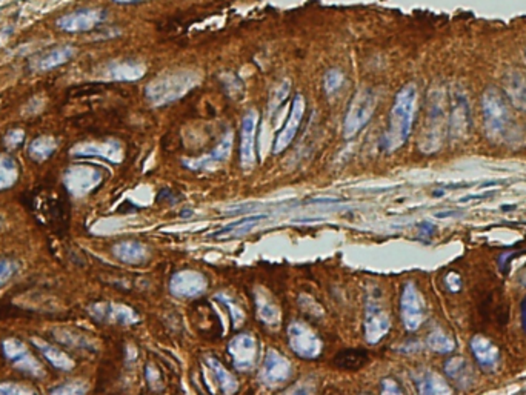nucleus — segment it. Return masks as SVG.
<instances>
[{
	"label": "nucleus",
	"instance_id": "7c9ffc66",
	"mask_svg": "<svg viewBox=\"0 0 526 395\" xmlns=\"http://www.w3.org/2000/svg\"><path fill=\"white\" fill-rule=\"evenodd\" d=\"M56 149L57 140L49 136H42L31 141V145L28 148V154L34 161H45L56 153Z\"/></svg>",
	"mask_w": 526,
	"mask_h": 395
},
{
	"label": "nucleus",
	"instance_id": "f03ea898",
	"mask_svg": "<svg viewBox=\"0 0 526 395\" xmlns=\"http://www.w3.org/2000/svg\"><path fill=\"white\" fill-rule=\"evenodd\" d=\"M69 192L64 186L60 191L40 189L33 192V196L26 201L28 208L34 212V216L51 229L62 232L68 228L69 220Z\"/></svg>",
	"mask_w": 526,
	"mask_h": 395
},
{
	"label": "nucleus",
	"instance_id": "2eb2a0df",
	"mask_svg": "<svg viewBox=\"0 0 526 395\" xmlns=\"http://www.w3.org/2000/svg\"><path fill=\"white\" fill-rule=\"evenodd\" d=\"M259 124L257 111L251 109L242 120L240 129V165L251 169L256 164V131Z\"/></svg>",
	"mask_w": 526,
	"mask_h": 395
},
{
	"label": "nucleus",
	"instance_id": "c9c22d12",
	"mask_svg": "<svg viewBox=\"0 0 526 395\" xmlns=\"http://www.w3.org/2000/svg\"><path fill=\"white\" fill-rule=\"evenodd\" d=\"M289 86L291 84L288 82V80H283V82H280L274 89H272V93L269 96V104H268L271 114H274L276 111L280 108V105L285 102L289 94Z\"/></svg>",
	"mask_w": 526,
	"mask_h": 395
},
{
	"label": "nucleus",
	"instance_id": "20e7f679",
	"mask_svg": "<svg viewBox=\"0 0 526 395\" xmlns=\"http://www.w3.org/2000/svg\"><path fill=\"white\" fill-rule=\"evenodd\" d=\"M482 114L485 133L492 140H507L512 129V119L507 100L500 89L488 86L482 94Z\"/></svg>",
	"mask_w": 526,
	"mask_h": 395
},
{
	"label": "nucleus",
	"instance_id": "4c0bfd02",
	"mask_svg": "<svg viewBox=\"0 0 526 395\" xmlns=\"http://www.w3.org/2000/svg\"><path fill=\"white\" fill-rule=\"evenodd\" d=\"M17 263L13 259L0 257V288L17 274Z\"/></svg>",
	"mask_w": 526,
	"mask_h": 395
},
{
	"label": "nucleus",
	"instance_id": "72a5a7b5",
	"mask_svg": "<svg viewBox=\"0 0 526 395\" xmlns=\"http://www.w3.org/2000/svg\"><path fill=\"white\" fill-rule=\"evenodd\" d=\"M427 346L437 354H450L456 348V341L442 329H434L427 339Z\"/></svg>",
	"mask_w": 526,
	"mask_h": 395
},
{
	"label": "nucleus",
	"instance_id": "4468645a",
	"mask_svg": "<svg viewBox=\"0 0 526 395\" xmlns=\"http://www.w3.org/2000/svg\"><path fill=\"white\" fill-rule=\"evenodd\" d=\"M100 181H102L100 171L91 166L80 165L69 168L65 174V188L68 189L69 194H74L77 197L86 196Z\"/></svg>",
	"mask_w": 526,
	"mask_h": 395
},
{
	"label": "nucleus",
	"instance_id": "6ab92c4d",
	"mask_svg": "<svg viewBox=\"0 0 526 395\" xmlns=\"http://www.w3.org/2000/svg\"><path fill=\"white\" fill-rule=\"evenodd\" d=\"M503 93L511 105L526 113V76L519 68H510L502 77Z\"/></svg>",
	"mask_w": 526,
	"mask_h": 395
},
{
	"label": "nucleus",
	"instance_id": "79ce46f5",
	"mask_svg": "<svg viewBox=\"0 0 526 395\" xmlns=\"http://www.w3.org/2000/svg\"><path fill=\"white\" fill-rule=\"evenodd\" d=\"M382 392L383 394H402V388L399 386V383L396 380L392 379H385L382 381V386H380Z\"/></svg>",
	"mask_w": 526,
	"mask_h": 395
},
{
	"label": "nucleus",
	"instance_id": "09e8293b",
	"mask_svg": "<svg viewBox=\"0 0 526 395\" xmlns=\"http://www.w3.org/2000/svg\"><path fill=\"white\" fill-rule=\"evenodd\" d=\"M116 4H120V5H128V4H137V2H142V0H114Z\"/></svg>",
	"mask_w": 526,
	"mask_h": 395
},
{
	"label": "nucleus",
	"instance_id": "a18cd8bd",
	"mask_svg": "<svg viewBox=\"0 0 526 395\" xmlns=\"http://www.w3.org/2000/svg\"><path fill=\"white\" fill-rule=\"evenodd\" d=\"M420 231H422V236H431L434 232V225L430 224V221H423V224L420 225Z\"/></svg>",
	"mask_w": 526,
	"mask_h": 395
},
{
	"label": "nucleus",
	"instance_id": "f257e3e1",
	"mask_svg": "<svg viewBox=\"0 0 526 395\" xmlns=\"http://www.w3.org/2000/svg\"><path fill=\"white\" fill-rule=\"evenodd\" d=\"M417 102L419 93L414 84L405 85L397 93L391 106L388 129L380 141V148L385 153H394L408 141L417 113Z\"/></svg>",
	"mask_w": 526,
	"mask_h": 395
},
{
	"label": "nucleus",
	"instance_id": "e433bc0d",
	"mask_svg": "<svg viewBox=\"0 0 526 395\" xmlns=\"http://www.w3.org/2000/svg\"><path fill=\"white\" fill-rule=\"evenodd\" d=\"M343 82H345V76L340 69H329L328 73L323 77V89L328 96L337 93V91L342 88Z\"/></svg>",
	"mask_w": 526,
	"mask_h": 395
},
{
	"label": "nucleus",
	"instance_id": "ea45409f",
	"mask_svg": "<svg viewBox=\"0 0 526 395\" xmlns=\"http://www.w3.org/2000/svg\"><path fill=\"white\" fill-rule=\"evenodd\" d=\"M86 391L85 384L80 383H66L62 386H56L51 389V394H84Z\"/></svg>",
	"mask_w": 526,
	"mask_h": 395
},
{
	"label": "nucleus",
	"instance_id": "c03bdc74",
	"mask_svg": "<svg viewBox=\"0 0 526 395\" xmlns=\"http://www.w3.org/2000/svg\"><path fill=\"white\" fill-rule=\"evenodd\" d=\"M219 299H220L222 301H224L227 306H229V309H231L232 312H234V314H232V317H234V323H236V325H237V323H242V320H244V312L240 311V308H239V306H236L234 303H232L231 300H227V299H224V297H219Z\"/></svg>",
	"mask_w": 526,
	"mask_h": 395
},
{
	"label": "nucleus",
	"instance_id": "473e14b6",
	"mask_svg": "<svg viewBox=\"0 0 526 395\" xmlns=\"http://www.w3.org/2000/svg\"><path fill=\"white\" fill-rule=\"evenodd\" d=\"M208 364L211 366L212 372H214V377L219 381V386H220L222 391H224L225 394H232V392L237 391L239 384H237L234 376H232L229 371L225 369L224 364H222L217 359H211V357L208 359Z\"/></svg>",
	"mask_w": 526,
	"mask_h": 395
},
{
	"label": "nucleus",
	"instance_id": "a19ab883",
	"mask_svg": "<svg viewBox=\"0 0 526 395\" xmlns=\"http://www.w3.org/2000/svg\"><path fill=\"white\" fill-rule=\"evenodd\" d=\"M445 285H447V288L451 292H459L462 289V279L457 272H450V274L445 277Z\"/></svg>",
	"mask_w": 526,
	"mask_h": 395
},
{
	"label": "nucleus",
	"instance_id": "b1692460",
	"mask_svg": "<svg viewBox=\"0 0 526 395\" xmlns=\"http://www.w3.org/2000/svg\"><path fill=\"white\" fill-rule=\"evenodd\" d=\"M113 252L120 261L128 263V265H139V263H144L148 257L145 245H142L140 241L136 240H125L117 243L113 248Z\"/></svg>",
	"mask_w": 526,
	"mask_h": 395
},
{
	"label": "nucleus",
	"instance_id": "49530a36",
	"mask_svg": "<svg viewBox=\"0 0 526 395\" xmlns=\"http://www.w3.org/2000/svg\"><path fill=\"white\" fill-rule=\"evenodd\" d=\"M520 319H522V329L526 332V297L522 300L520 305Z\"/></svg>",
	"mask_w": 526,
	"mask_h": 395
},
{
	"label": "nucleus",
	"instance_id": "7ed1b4c3",
	"mask_svg": "<svg viewBox=\"0 0 526 395\" xmlns=\"http://www.w3.org/2000/svg\"><path fill=\"white\" fill-rule=\"evenodd\" d=\"M200 82V76L194 71L179 69L162 74L149 82L145 88L148 102L154 106L168 105L182 99Z\"/></svg>",
	"mask_w": 526,
	"mask_h": 395
},
{
	"label": "nucleus",
	"instance_id": "39448f33",
	"mask_svg": "<svg viewBox=\"0 0 526 395\" xmlns=\"http://www.w3.org/2000/svg\"><path fill=\"white\" fill-rule=\"evenodd\" d=\"M447 94L445 91L434 89L428 100V121L427 131H425L420 149L423 153H434L437 151L443 141V128H448L447 119Z\"/></svg>",
	"mask_w": 526,
	"mask_h": 395
},
{
	"label": "nucleus",
	"instance_id": "cd10ccee",
	"mask_svg": "<svg viewBox=\"0 0 526 395\" xmlns=\"http://www.w3.org/2000/svg\"><path fill=\"white\" fill-rule=\"evenodd\" d=\"M76 156H99L105 157L109 161H114V164H119V161H122L124 151L117 141H106V144L89 145L76 153Z\"/></svg>",
	"mask_w": 526,
	"mask_h": 395
},
{
	"label": "nucleus",
	"instance_id": "a211bd4d",
	"mask_svg": "<svg viewBox=\"0 0 526 395\" xmlns=\"http://www.w3.org/2000/svg\"><path fill=\"white\" fill-rule=\"evenodd\" d=\"M169 289L176 297H197L207 289V279L197 271H179L171 279Z\"/></svg>",
	"mask_w": 526,
	"mask_h": 395
},
{
	"label": "nucleus",
	"instance_id": "2f4dec72",
	"mask_svg": "<svg viewBox=\"0 0 526 395\" xmlns=\"http://www.w3.org/2000/svg\"><path fill=\"white\" fill-rule=\"evenodd\" d=\"M19 165L9 156H0V191L13 188L19 180Z\"/></svg>",
	"mask_w": 526,
	"mask_h": 395
},
{
	"label": "nucleus",
	"instance_id": "a878e982",
	"mask_svg": "<svg viewBox=\"0 0 526 395\" xmlns=\"http://www.w3.org/2000/svg\"><path fill=\"white\" fill-rule=\"evenodd\" d=\"M445 374L452 380L456 381L457 386L460 388H468L472 381V371L470 363L463 357H451L445 361Z\"/></svg>",
	"mask_w": 526,
	"mask_h": 395
},
{
	"label": "nucleus",
	"instance_id": "58836bf2",
	"mask_svg": "<svg viewBox=\"0 0 526 395\" xmlns=\"http://www.w3.org/2000/svg\"><path fill=\"white\" fill-rule=\"evenodd\" d=\"M34 391L24 384H17L11 381H2L0 383V394H33Z\"/></svg>",
	"mask_w": 526,
	"mask_h": 395
},
{
	"label": "nucleus",
	"instance_id": "0eeeda50",
	"mask_svg": "<svg viewBox=\"0 0 526 395\" xmlns=\"http://www.w3.org/2000/svg\"><path fill=\"white\" fill-rule=\"evenodd\" d=\"M288 341L291 349L302 359H317L323 344L317 334L302 321H291L288 326Z\"/></svg>",
	"mask_w": 526,
	"mask_h": 395
},
{
	"label": "nucleus",
	"instance_id": "8fccbe9b",
	"mask_svg": "<svg viewBox=\"0 0 526 395\" xmlns=\"http://www.w3.org/2000/svg\"><path fill=\"white\" fill-rule=\"evenodd\" d=\"M525 56H526V51H525Z\"/></svg>",
	"mask_w": 526,
	"mask_h": 395
},
{
	"label": "nucleus",
	"instance_id": "c756f323",
	"mask_svg": "<svg viewBox=\"0 0 526 395\" xmlns=\"http://www.w3.org/2000/svg\"><path fill=\"white\" fill-rule=\"evenodd\" d=\"M368 361V354L367 351L360 349H345L339 352L336 359H334V364L340 369L347 371H357L363 368Z\"/></svg>",
	"mask_w": 526,
	"mask_h": 395
},
{
	"label": "nucleus",
	"instance_id": "f3484780",
	"mask_svg": "<svg viewBox=\"0 0 526 395\" xmlns=\"http://www.w3.org/2000/svg\"><path fill=\"white\" fill-rule=\"evenodd\" d=\"M389 328L391 320L385 309L379 305L377 300L368 301L365 311V337L368 343H379L389 332Z\"/></svg>",
	"mask_w": 526,
	"mask_h": 395
},
{
	"label": "nucleus",
	"instance_id": "4be33fe9",
	"mask_svg": "<svg viewBox=\"0 0 526 395\" xmlns=\"http://www.w3.org/2000/svg\"><path fill=\"white\" fill-rule=\"evenodd\" d=\"M232 148V133L229 131L228 134H225V137L219 141V145L211 151L209 154L191 160V161H185V166L189 169L194 171H200V169H209L212 166H216L217 164H222L225 159H228L229 153Z\"/></svg>",
	"mask_w": 526,
	"mask_h": 395
},
{
	"label": "nucleus",
	"instance_id": "412c9836",
	"mask_svg": "<svg viewBox=\"0 0 526 395\" xmlns=\"http://www.w3.org/2000/svg\"><path fill=\"white\" fill-rule=\"evenodd\" d=\"M470 348L475 361L485 371H494L500 361V352L495 344L483 336H474L470 341Z\"/></svg>",
	"mask_w": 526,
	"mask_h": 395
},
{
	"label": "nucleus",
	"instance_id": "f8f14e48",
	"mask_svg": "<svg viewBox=\"0 0 526 395\" xmlns=\"http://www.w3.org/2000/svg\"><path fill=\"white\" fill-rule=\"evenodd\" d=\"M305 109H307L305 99H303L302 94H297L294 100H292L291 111L285 125H283V128L279 131L274 139V144H272V154H280L291 145V141L294 140L300 128L303 116H305Z\"/></svg>",
	"mask_w": 526,
	"mask_h": 395
},
{
	"label": "nucleus",
	"instance_id": "c85d7f7f",
	"mask_svg": "<svg viewBox=\"0 0 526 395\" xmlns=\"http://www.w3.org/2000/svg\"><path fill=\"white\" fill-rule=\"evenodd\" d=\"M256 308L259 319L268 326H277L280 323V312L274 301H272L265 292L256 294Z\"/></svg>",
	"mask_w": 526,
	"mask_h": 395
},
{
	"label": "nucleus",
	"instance_id": "3c124183",
	"mask_svg": "<svg viewBox=\"0 0 526 395\" xmlns=\"http://www.w3.org/2000/svg\"><path fill=\"white\" fill-rule=\"evenodd\" d=\"M0 221H2V220H0Z\"/></svg>",
	"mask_w": 526,
	"mask_h": 395
},
{
	"label": "nucleus",
	"instance_id": "1a4fd4ad",
	"mask_svg": "<svg viewBox=\"0 0 526 395\" xmlns=\"http://www.w3.org/2000/svg\"><path fill=\"white\" fill-rule=\"evenodd\" d=\"M471 129V113L468 99L463 91L457 89L451 96V106L448 114V136L454 141L465 140Z\"/></svg>",
	"mask_w": 526,
	"mask_h": 395
},
{
	"label": "nucleus",
	"instance_id": "ddd939ff",
	"mask_svg": "<svg viewBox=\"0 0 526 395\" xmlns=\"http://www.w3.org/2000/svg\"><path fill=\"white\" fill-rule=\"evenodd\" d=\"M228 354L232 359V364L240 372L252 369L257 359L256 339L251 334H239L228 344Z\"/></svg>",
	"mask_w": 526,
	"mask_h": 395
},
{
	"label": "nucleus",
	"instance_id": "9b49d317",
	"mask_svg": "<svg viewBox=\"0 0 526 395\" xmlns=\"http://www.w3.org/2000/svg\"><path fill=\"white\" fill-rule=\"evenodd\" d=\"M106 19V13L100 8H84L57 20L59 29L65 33H88L93 31Z\"/></svg>",
	"mask_w": 526,
	"mask_h": 395
},
{
	"label": "nucleus",
	"instance_id": "dca6fc26",
	"mask_svg": "<svg viewBox=\"0 0 526 395\" xmlns=\"http://www.w3.org/2000/svg\"><path fill=\"white\" fill-rule=\"evenodd\" d=\"M291 376V363L280 352L269 349L263 360L260 371V380L267 386H279L285 383Z\"/></svg>",
	"mask_w": 526,
	"mask_h": 395
},
{
	"label": "nucleus",
	"instance_id": "423d86ee",
	"mask_svg": "<svg viewBox=\"0 0 526 395\" xmlns=\"http://www.w3.org/2000/svg\"><path fill=\"white\" fill-rule=\"evenodd\" d=\"M377 97L369 88L359 89L352 97L348 106V113L343 121V136L345 139H352L362 128H365L371 120L374 111H376Z\"/></svg>",
	"mask_w": 526,
	"mask_h": 395
},
{
	"label": "nucleus",
	"instance_id": "393cba45",
	"mask_svg": "<svg viewBox=\"0 0 526 395\" xmlns=\"http://www.w3.org/2000/svg\"><path fill=\"white\" fill-rule=\"evenodd\" d=\"M34 346L39 349V352L48 360V363L51 364L53 368L59 369V371H71L74 368V360L69 359L68 354H65L64 351H60L57 346L51 343H46L42 340H33Z\"/></svg>",
	"mask_w": 526,
	"mask_h": 395
},
{
	"label": "nucleus",
	"instance_id": "9d476101",
	"mask_svg": "<svg viewBox=\"0 0 526 395\" xmlns=\"http://www.w3.org/2000/svg\"><path fill=\"white\" fill-rule=\"evenodd\" d=\"M400 316L403 326L407 331H417L425 320V301L420 291L414 283H407L403 286L400 297Z\"/></svg>",
	"mask_w": 526,
	"mask_h": 395
},
{
	"label": "nucleus",
	"instance_id": "37998d69",
	"mask_svg": "<svg viewBox=\"0 0 526 395\" xmlns=\"http://www.w3.org/2000/svg\"><path fill=\"white\" fill-rule=\"evenodd\" d=\"M24 140H25V133H24V131H20V129H14V131H11V133H9L6 136L8 145H11L14 148L20 146V144H22Z\"/></svg>",
	"mask_w": 526,
	"mask_h": 395
},
{
	"label": "nucleus",
	"instance_id": "f704fd0d",
	"mask_svg": "<svg viewBox=\"0 0 526 395\" xmlns=\"http://www.w3.org/2000/svg\"><path fill=\"white\" fill-rule=\"evenodd\" d=\"M145 74V66L140 64H119L113 68V76L120 80H137Z\"/></svg>",
	"mask_w": 526,
	"mask_h": 395
},
{
	"label": "nucleus",
	"instance_id": "5701e85b",
	"mask_svg": "<svg viewBox=\"0 0 526 395\" xmlns=\"http://www.w3.org/2000/svg\"><path fill=\"white\" fill-rule=\"evenodd\" d=\"M74 56V48L73 46H57L49 49V51L37 56L36 62H34V69L37 71H49L65 65L66 62H69L71 59Z\"/></svg>",
	"mask_w": 526,
	"mask_h": 395
},
{
	"label": "nucleus",
	"instance_id": "bb28decb",
	"mask_svg": "<svg viewBox=\"0 0 526 395\" xmlns=\"http://www.w3.org/2000/svg\"><path fill=\"white\" fill-rule=\"evenodd\" d=\"M416 386L417 391L420 394H451V388L450 384L445 381L439 374L432 372V371H427L420 374L416 380Z\"/></svg>",
	"mask_w": 526,
	"mask_h": 395
},
{
	"label": "nucleus",
	"instance_id": "de8ad7c7",
	"mask_svg": "<svg viewBox=\"0 0 526 395\" xmlns=\"http://www.w3.org/2000/svg\"><path fill=\"white\" fill-rule=\"evenodd\" d=\"M519 281H520V285L523 286V288H526V268L520 272V276H519Z\"/></svg>",
	"mask_w": 526,
	"mask_h": 395
},
{
	"label": "nucleus",
	"instance_id": "6e6552de",
	"mask_svg": "<svg viewBox=\"0 0 526 395\" xmlns=\"http://www.w3.org/2000/svg\"><path fill=\"white\" fill-rule=\"evenodd\" d=\"M2 354L4 357L14 364V366L20 371L25 372L31 377H42L44 376V368L40 361L33 356L26 344L20 341L19 339H6L2 341Z\"/></svg>",
	"mask_w": 526,
	"mask_h": 395
},
{
	"label": "nucleus",
	"instance_id": "aec40b11",
	"mask_svg": "<svg viewBox=\"0 0 526 395\" xmlns=\"http://www.w3.org/2000/svg\"><path fill=\"white\" fill-rule=\"evenodd\" d=\"M91 316L99 321L117 323V325H133L139 320L137 314L125 305L116 303H96L89 308Z\"/></svg>",
	"mask_w": 526,
	"mask_h": 395
}]
</instances>
